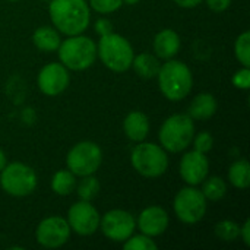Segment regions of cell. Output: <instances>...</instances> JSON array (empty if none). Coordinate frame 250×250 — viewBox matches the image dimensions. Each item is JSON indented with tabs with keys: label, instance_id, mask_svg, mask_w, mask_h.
Segmentation results:
<instances>
[{
	"label": "cell",
	"instance_id": "1",
	"mask_svg": "<svg viewBox=\"0 0 250 250\" xmlns=\"http://www.w3.org/2000/svg\"><path fill=\"white\" fill-rule=\"evenodd\" d=\"M48 13L54 26L69 37L82 34L91 19L85 0H51Z\"/></svg>",
	"mask_w": 250,
	"mask_h": 250
},
{
	"label": "cell",
	"instance_id": "2",
	"mask_svg": "<svg viewBox=\"0 0 250 250\" xmlns=\"http://www.w3.org/2000/svg\"><path fill=\"white\" fill-rule=\"evenodd\" d=\"M157 76L163 95L170 101L186 98L193 85L190 69L179 60H167V63L160 67Z\"/></svg>",
	"mask_w": 250,
	"mask_h": 250
},
{
	"label": "cell",
	"instance_id": "3",
	"mask_svg": "<svg viewBox=\"0 0 250 250\" xmlns=\"http://www.w3.org/2000/svg\"><path fill=\"white\" fill-rule=\"evenodd\" d=\"M59 59L62 64L72 70H85L91 67L97 59V44L83 35H70L60 42Z\"/></svg>",
	"mask_w": 250,
	"mask_h": 250
},
{
	"label": "cell",
	"instance_id": "4",
	"mask_svg": "<svg viewBox=\"0 0 250 250\" xmlns=\"http://www.w3.org/2000/svg\"><path fill=\"white\" fill-rule=\"evenodd\" d=\"M97 54L104 66L113 72H126L132 66V60L135 57L130 42L125 37L114 32L101 37L97 47Z\"/></svg>",
	"mask_w": 250,
	"mask_h": 250
},
{
	"label": "cell",
	"instance_id": "5",
	"mask_svg": "<svg viewBox=\"0 0 250 250\" xmlns=\"http://www.w3.org/2000/svg\"><path fill=\"white\" fill-rule=\"evenodd\" d=\"M195 136L193 119L189 114L170 116L160 129V142L170 152L185 151Z\"/></svg>",
	"mask_w": 250,
	"mask_h": 250
},
{
	"label": "cell",
	"instance_id": "6",
	"mask_svg": "<svg viewBox=\"0 0 250 250\" xmlns=\"http://www.w3.org/2000/svg\"><path fill=\"white\" fill-rule=\"evenodd\" d=\"M133 168L144 177L155 179L163 176L168 168V157L166 151L151 142H139L130 154Z\"/></svg>",
	"mask_w": 250,
	"mask_h": 250
},
{
	"label": "cell",
	"instance_id": "7",
	"mask_svg": "<svg viewBox=\"0 0 250 250\" xmlns=\"http://www.w3.org/2000/svg\"><path fill=\"white\" fill-rule=\"evenodd\" d=\"M0 186L10 196H28L37 188V174L23 163L6 164L0 171Z\"/></svg>",
	"mask_w": 250,
	"mask_h": 250
},
{
	"label": "cell",
	"instance_id": "8",
	"mask_svg": "<svg viewBox=\"0 0 250 250\" xmlns=\"http://www.w3.org/2000/svg\"><path fill=\"white\" fill-rule=\"evenodd\" d=\"M103 161L101 148L91 141H83L76 144L66 157L67 168L78 177L94 174Z\"/></svg>",
	"mask_w": 250,
	"mask_h": 250
},
{
	"label": "cell",
	"instance_id": "9",
	"mask_svg": "<svg viewBox=\"0 0 250 250\" xmlns=\"http://www.w3.org/2000/svg\"><path fill=\"white\" fill-rule=\"evenodd\" d=\"M174 212L185 224H196L207 214V198L193 186L182 189L174 198Z\"/></svg>",
	"mask_w": 250,
	"mask_h": 250
},
{
	"label": "cell",
	"instance_id": "10",
	"mask_svg": "<svg viewBox=\"0 0 250 250\" xmlns=\"http://www.w3.org/2000/svg\"><path fill=\"white\" fill-rule=\"evenodd\" d=\"M100 229L107 239L122 243L133 234L136 221L127 211L111 209L100 218Z\"/></svg>",
	"mask_w": 250,
	"mask_h": 250
},
{
	"label": "cell",
	"instance_id": "11",
	"mask_svg": "<svg viewBox=\"0 0 250 250\" xmlns=\"http://www.w3.org/2000/svg\"><path fill=\"white\" fill-rule=\"evenodd\" d=\"M70 227L67 221L62 217L44 218L35 231L37 242L47 249H57L67 243L70 237Z\"/></svg>",
	"mask_w": 250,
	"mask_h": 250
},
{
	"label": "cell",
	"instance_id": "12",
	"mask_svg": "<svg viewBox=\"0 0 250 250\" xmlns=\"http://www.w3.org/2000/svg\"><path fill=\"white\" fill-rule=\"evenodd\" d=\"M100 214L86 201H79L69 208L67 224L79 236H91L100 227Z\"/></svg>",
	"mask_w": 250,
	"mask_h": 250
},
{
	"label": "cell",
	"instance_id": "13",
	"mask_svg": "<svg viewBox=\"0 0 250 250\" xmlns=\"http://www.w3.org/2000/svg\"><path fill=\"white\" fill-rule=\"evenodd\" d=\"M70 78L67 67H64L62 63H48L45 64L37 78L38 88L42 94L48 97H56L62 94L69 86Z\"/></svg>",
	"mask_w": 250,
	"mask_h": 250
},
{
	"label": "cell",
	"instance_id": "14",
	"mask_svg": "<svg viewBox=\"0 0 250 250\" xmlns=\"http://www.w3.org/2000/svg\"><path fill=\"white\" fill-rule=\"evenodd\" d=\"M209 173V163L205 154L198 151H190L182 157L180 161V176L189 186L201 185Z\"/></svg>",
	"mask_w": 250,
	"mask_h": 250
},
{
	"label": "cell",
	"instance_id": "15",
	"mask_svg": "<svg viewBox=\"0 0 250 250\" xmlns=\"http://www.w3.org/2000/svg\"><path fill=\"white\" fill-rule=\"evenodd\" d=\"M168 214L161 207L145 208L138 218V227L142 234L149 237H157L163 234L168 227Z\"/></svg>",
	"mask_w": 250,
	"mask_h": 250
},
{
	"label": "cell",
	"instance_id": "16",
	"mask_svg": "<svg viewBox=\"0 0 250 250\" xmlns=\"http://www.w3.org/2000/svg\"><path fill=\"white\" fill-rule=\"evenodd\" d=\"M180 50V37L173 29H163L154 38V51L158 59L170 60Z\"/></svg>",
	"mask_w": 250,
	"mask_h": 250
},
{
	"label": "cell",
	"instance_id": "17",
	"mask_svg": "<svg viewBox=\"0 0 250 250\" xmlns=\"http://www.w3.org/2000/svg\"><path fill=\"white\" fill-rule=\"evenodd\" d=\"M126 136L133 142H142L149 133V120L142 111H132L123 122Z\"/></svg>",
	"mask_w": 250,
	"mask_h": 250
},
{
	"label": "cell",
	"instance_id": "18",
	"mask_svg": "<svg viewBox=\"0 0 250 250\" xmlns=\"http://www.w3.org/2000/svg\"><path fill=\"white\" fill-rule=\"evenodd\" d=\"M217 111V100L212 94L204 92L193 98L189 107V116L195 120H205L215 114Z\"/></svg>",
	"mask_w": 250,
	"mask_h": 250
},
{
	"label": "cell",
	"instance_id": "19",
	"mask_svg": "<svg viewBox=\"0 0 250 250\" xmlns=\"http://www.w3.org/2000/svg\"><path fill=\"white\" fill-rule=\"evenodd\" d=\"M32 41L38 50L45 51V53L57 51V48L62 42L59 32L51 26H41V28L35 29V32L32 35Z\"/></svg>",
	"mask_w": 250,
	"mask_h": 250
},
{
	"label": "cell",
	"instance_id": "20",
	"mask_svg": "<svg viewBox=\"0 0 250 250\" xmlns=\"http://www.w3.org/2000/svg\"><path fill=\"white\" fill-rule=\"evenodd\" d=\"M132 66H133V70L141 78H145V79L155 78L158 75L160 67H161L160 62H158V57L152 56L149 53H142V54L133 57Z\"/></svg>",
	"mask_w": 250,
	"mask_h": 250
},
{
	"label": "cell",
	"instance_id": "21",
	"mask_svg": "<svg viewBox=\"0 0 250 250\" xmlns=\"http://www.w3.org/2000/svg\"><path fill=\"white\" fill-rule=\"evenodd\" d=\"M229 180L237 189H246L250 185V164L248 160H239L230 166Z\"/></svg>",
	"mask_w": 250,
	"mask_h": 250
},
{
	"label": "cell",
	"instance_id": "22",
	"mask_svg": "<svg viewBox=\"0 0 250 250\" xmlns=\"http://www.w3.org/2000/svg\"><path fill=\"white\" fill-rule=\"evenodd\" d=\"M76 176L70 170H60L51 179V189L59 196L70 195L76 188Z\"/></svg>",
	"mask_w": 250,
	"mask_h": 250
},
{
	"label": "cell",
	"instance_id": "23",
	"mask_svg": "<svg viewBox=\"0 0 250 250\" xmlns=\"http://www.w3.org/2000/svg\"><path fill=\"white\" fill-rule=\"evenodd\" d=\"M202 183H204V188L201 192L204 193V196L208 201H220L227 193V185L218 176H212L209 179H205Z\"/></svg>",
	"mask_w": 250,
	"mask_h": 250
},
{
	"label": "cell",
	"instance_id": "24",
	"mask_svg": "<svg viewBox=\"0 0 250 250\" xmlns=\"http://www.w3.org/2000/svg\"><path fill=\"white\" fill-rule=\"evenodd\" d=\"M76 190H78V195H79L81 201L91 202L100 193V182L92 174L83 176L82 180L79 182V185L76 186Z\"/></svg>",
	"mask_w": 250,
	"mask_h": 250
},
{
	"label": "cell",
	"instance_id": "25",
	"mask_svg": "<svg viewBox=\"0 0 250 250\" xmlns=\"http://www.w3.org/2000/svg\"><path fill=\"white\" fill-rule=\"evenodd\" d=\"M234 56L245 67H250V32L245 31L234 42Z\"/></svg>",
	"mask_w": 250,
	"mask_h": 250
},
{
	"label": "cell",
	"instance_id": "26",
	"mask_svg": "<svg viewBox=\"0 0 250 250\" xmlns=\"http://www.w3.org/2000/svg\"><path fill=\"white\" fill-rule=\"evenodd\" d=\"M215 234L220 240L224 242H234L236 239H239L240 234V226L231 220H224L220 221L215 226Z\"/></svg>",
	"mask_w": 250,
	"mask_h": 250
},
{
	"label": "cell",
	"instance_id": "27",
	"mask_svg": "<svg viewBox=\"0 0 250 250\" xmlns=\"http://www.w3.org/2000/svg\"><path fill=\"white\" fill-rule=\"evenodd\" d=\"M123 248L126 250H157V245L149 236L139 234V236H130L127 240L123 242Z\"/></svg>",
	"mask_w": 250,
	"mask_h": 250
},
{
	"label": "cell",
	"instance_id": "28",
	"mask_svg": "<svg viewBox=\"0 0 250 250\" xmlns=\"http://www.w3.org/2000/svg\"><path fill=\"white\" fill-rule=\"evenodd\" d=\"M123 0H89L91 7L98 13H113L122 6Z\"/></svg>",
	"mask_w": 250,
	"mask_h": 250
},
{
	"label": "cell",
	"instance_id": "29",
	"mask_svg": "<svg viewBox=\"0 0 250 250\" xmlns=\"http://www.w3.org/2000/svg\"><path fill=\"white\" fill-rule=\"evenodd\" d=\"M193 146H195V151L198 152H202V154H207L212 149V145H214V138L211 136L209 132H201L199 135L193 136Z\"/></svg>",
	"mask_w": 250,
	"mask_h": 250
},
{
	"label": "cell",
	"instance_id": "30",
	"mask_svg": "<svg viewBox=\"0 0 250 250\" xmlns=\"http://www.w3.org/2000/svg\"><path fill=\"white\" fill-rule=\"evenodd\" d=\"M233 85L239 89H245L248 91L250 88V69L249 67H245L243 69H239L234 75H233V79H231Z\"/></svg>",
	"mask_w": 250,
	"mask_h": 250
},
{
	"label": "cell",
	"instance_id": "31",
	"mask_svg": "<svg viewBox=\"0 0 250 250\" xmlns=\"http://www.w3.org/2000/svg\"><path fill=\"white\" fill-rule=\"evenodd\" d=\"M95 32H97L100 37L107 35V34L113 32V23H111L108 19L101 18V19H98V21L95 22Z\"/></svg>",
	"mask_w": 250,
	"mask_h": 250
},
{
	"label": "cell",
	"instance_id": "32",
	"mask_svg": "<svg viewBox=\"0 0 250 250\" xmlns=\"http://www.w3.org/2000/svg\"><path fill=\"white\" fill-rule=\"evenodd\" d=\"M207 4L214 12H224L230 7L231 0H207Z\"/></svg>",
	"mask_w": 250,
	"mask_h": 250
},
{
	"label": "cell",
	"instance_id": "33",
	"mask_svg": "<svg viewBox=\"0 0 250 250\" xmlns=\"http://www.w3.org/2000/svg\"><path fill=\"white\" fill-rule=\"evenodd\" d=\"M239 237H242V240L245 242L246 246H250V220H246L245 224L240 227V234Z\"/></svg>",
	"mask_w": 250,
	"mask_h": 250
},
{
	"label": "cell",
	"instance_id": "34",
	"mask_svg": "<svg viewBox=\"0 0 250 250\" xmlns=\"http://www.w3.org/2000/svg\"><path fill=\"white\" fill-rule=\"evenodd\" d=\"M174 1H176V4H179L180 7H185V9H192L202 3V0H174Z\"/></svg>",
	"mask_w": 250,
	"mask_h": 250
},
{
	"label": "cell",
	"instance_id": "35",
	"mask_svg": "<svg viewBox=\"0 0 250 250\" xmlns=\"http://www.w3.org/2000/svg\"><path fill=\"white\" fill-rule=\"evenodd\" d=\"M7 164V160H6V155H4V152L0 149V171L4 168V166Z\"/></svg>",
	"mask_w": 250,
	"mask_h": 250
},
{
	"label": "cell",
	"instance_id": "36",
	"mask_svg": "<svg viewBox=\"0 0 250 250\" xmlns=\"http://www.w3.org/2000/svg\"><path fill=\"white\" fill-rule=\"evenodd\" d=\"M125 3H127V4H136V3H139L141 0H123Z\"/></svg>",
	"mask_w": 250,
	"mask_h": 250
},
{
	"label": "cell",
	"instance_id": "37",
	"mask_svg": "<svg viewBox=\"0 0 250 250\" xmlns=\"http://www.w3.org/2000/svg\"><path fill=\"white\" fill-rule=\"evenodd\" d=\"M9 1H16V0H9Z\"/></svg>",
	"mask_w": 250,
	"mask_h": 250
}]
</instances>
